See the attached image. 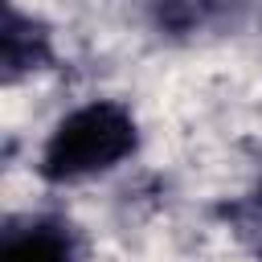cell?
Returning <instances> with one entry per match:
<instances>
[{"label": "cell", "instance_id": "1", "mask_svg": "<svg viewBox=\"0 0 262 262\" xmlns=\"http://www.w3.org/2000/svg\"><path fill=\"white\" fill-rule=\"evenodd\" d=\"M135 147H139L135 115L115 98H94L57 119V127L41 147L37 172L49 184H78L119 168Z\"/></svg>", "mask_w": 262, "mask_h": 262}, {"label": "cell", "instance_id": "2", "mask_svg": "<svg viewBox=\"0 0 262 262\" xmlns=\"http://www.w3.org/2000/svg\"><path fill=\"white\" fill-rule=\"evenodd\" d=\"M0 262H78V242L66 221L37 217L16 225L0 242Z\"/></svg>", "mask_w": 262, "mask_h": 262}, {"label": "cell", "instance_id": "3", "mask_svg": "<svg viewBox=\"0 0 262 262\" xmlns=\"http://www.w3.org/2000/svg\"><path fill=\"white\" fill-rule=\"evenodd\" d=\"M53 57V45H49V33L25 16L20 8L8 4V16H4V78H20V74H33L41 70L45 61Z\"/></svg>", "mask_w": 262, "mask_h": 262}, {"label": "cell", "instance_id": "4", "mask_svg": "<svg viewBox=\"0 0 262 262\" xmlns=\"http://www.w3.org/2000/svg\"><path fill=\"white\" fill-rule=\"evenodd\" d=\"M258 201H262V184H258Z\"/></svg>", "mask_w": 262, "mask_h": 262}]
</instances>
